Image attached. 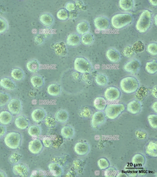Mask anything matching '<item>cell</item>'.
<instances>
[{
  "instance_id": "20",
  "label": "cell",
  "mask_w": 157,
  "mask_h": 177,
  "mask_svg": "<svg viewBox=\"0 0 157 177\" xmlns=\"http://www.w3.org/2000/svg\"><path fill=\"white\" fill-rule=\"evenodd\" d=\"M90 29L89 23L86 21L84 20L79 22L76 27V30L78 34L80 35L88 32Z\"/></svg>"
},
{
  "instance_id": "40",
  "label": "cell",
  "mask_w": 157,
  "mask_h": 177,
  "mask_svg": "<svg viewBox=\"0 0 157 177\" xmlns=\"http://www.w3.org/2000/svg\"><path fill=\"white\" fill-rule=\"evenodd\" d=\"M95 80L96 83L100 86L105 85L108 82L106 77L101 74L97 75L95 77Z\"/></svg>"
},
{
  "instance_id": "16",
  "label": "cell",
  "mask_w": 157,
  "mask_h": 177,
  "mask_svg": "<svg viewBox=\"0 0 157 177\" xmlns=\"http://www.w3.org/2000/svg\"><path fill=\"white\" fill-rule=\"evenodd\" d=\"M105 55L107 59L112 62H117L120 59L121 57L120 53L113 48L108 49L106 51Z\"/></svg>"
},
{
  "instance_id": "58",
  "label": "cell",
  "mask_w": 157,
  "mask_h": 177,
  "mask_svg": "<svg viewBox=\"0 0 157 177\" xmlns=\"http://www.w3.org/2000/svg\"><path fill=\"white\" fill-rule=\"evenodd\" d=\"M154 22L155 23L156 26H157V15L156 14L155 16L154 17Z\"/></svg>"
},
{
  "instance_id": "53",
  "label": "cell",
  "mask_w": 157,
  "mask_h": 177,
  "mask_svg": "<svg viewBox=\"0 0 157 177\" xmlns=\"http://www.w3.org/2000/svg\"><path fill=\"white\" fill-rule=\"evenodd\" d=\"M157 85H155L151 89V92L152 95L154 97L157 98Z\"/></svg>"
},
{
  "instance_id": "57",
  "label": "cell",
  "mask_w": 157,
  "mask_h": 177,
  "mask_svg": "<svg viewBox=\"0 0 157 177\" xmlns=\"http://www.w3.org/2000/svg\"><path fill=\"white\" fill-rule=\"evenodd\" d=\"M6 174L3 171L0 170V177H6Z\"/></svg>"
},
{
  "instance_id": "2",
  "label": "cell",
  "mask_w": 157,
  "mask_h": 177,
  "mask_svg": "<svg viewBox=\"0 0 157 177\" xmlns=\"http://www.w3.org/2000/svg\"><path fill=\"white\" fill-rule=\"evenodd\" d=\"M133 19V16L130 13H118L112 17L110 22L113 28L119 29L130 24L132 22Z\"/></svg>"
},
{
  "instance_id": "11",
  "label": "cell",
  "mask_w": 157,
  "mask_h": 177,
  "mask_svg": "<svg viewBox=\"0 0 157 177\" xmlns=\"http://www.w3.org/2000/svg\"><path fill=\"white\" fill-rule=\"evenodd\" d=\"M12 171L15 175L21 177H27L29 173L28 167L22 163L14 165L13 167Z\"/></svg>"
},
{
  "instance_id": "23",
  "label": "cell",
  "mask_w": 157,
  "mask_h": 177,
  "mask_svg": "<svg viewBox=\"0 0 157 177\" xmlns=\"http://www.w3.org/2000/svg\"><path fill=\"white\" fill-rule=\"evenodd\" d=\"M0 85L4 88L8 90H12L16 87L14 82L10 78L4 77L0 80Z\"/></svg>"
},
{
  "instance_id": "8",
  "label": "cell",
  "mask_w": 157,
  "mask_h": 177,
  "mask_svg": "<svg viewBox=\"0 0 157 177\" xmlns=\"http://www.w3.org/2000/svg\"><path fill=\"white\" fill-rule=\"evenodd\" d=\"M7 107L9 112L12 114L17 115L21 112L22 104L20 100L17 98H13L7 103Z\"/></svg>"
},
{
  "instance_id": "30",
  "label": "cell",
  "mask_w": 157,
  "mask_h": 177,
  "mask_svg": "<svg viewBox=\"0 0 157 177\" xmlns=\"http://www.w3.org/2000/svg\"><path fill=\"white\" fill-rule=\"evenodd\" d=\"M119 7L122 10L129 11L133 8L134 5V1L132 0H120L118 1Z\"/></svg>"
},
{
  "instance_id": "47",
  "label": "cell",
  "mask_w": 157,
  "mask_h": 177,
  "mask_svg": "<svg viewBox=\"0 0 157 177\" xmlns=\"http://www.w3.org/2000/svg\"><path fill=\"white\" fill-rule=\"evenodd\" d=\"M21 155L17 153H14L11 155L9 158L10 162L12 163H16L21 159Z\"/></svg>"
},
{
  "instance_id": "38",
  "label": "cell",
  "mask_w": 157,
  "mask_h": 177,
  "mask_svg": "<svg viewBox=\"0 0 157 177\" xmlns=\"http://www.w3.org/2000/svg\"><path fill=\"white\" fill-rule=\"evenodd\" d=\"M52 140V147L54 148H59L63 142V136L59 135L54 136Z\"/></svg>"
},
{
  "instance_id": "13",
  "label": "cell",
  "mask_w": 157,
  "mask_h": 177,
  "mask_svg": "<svg viewBox=\"0 0 157 177\" xmlns=\"http://www.w3.org/2000/svg\"><path fill=\"white\" fill-rule=\"evenodd\" d=\"M47 116L45 111L41 108H37L31 112V116L32 120L39 123L44 120Z\"/></svg>"
},
{
  "instance_id": "15",
  "label": "cell",
  "mask_w": 157,
  "mask_h": 177,
  "mask_svg": "<svg viewBox=\"0 0 157 177\" xmlns=\"http://www.w3.org/2000/svg\"><path fill=\"white\" fill-rule=\"evenodd\" d=\"M14 123L15 126L18 129L24 130L27 128L30 124L28 119L25 116H19L16 118Z\"/></svg>"
},
{
  "instance_id": "46",
  "label": "cell",
  "mask_w": 157,
  "mask_h": 177,
  "mask_svg": "<svg viewBox=\"0 0 157 177\" xmlns=\"http://www.w3.org/2000/svg\"><path fill=\"white\" fill-rule=\"evenodd\" d=\"M8 25L4 19L0 17V34L5 32L7 29Z\"/></svg>"
},
{
  "instance_id": "27",
  "label": "cell",
  "mask_w": 157,
  "mask_h": 177,
  "mask_svg": "<svg viewBox=\"0 0 157 177\" xmlns=\"http://www.w3.org/2000/svg\"><path fill=\"white\" fill-rule=\"evenodd\" d=\"M39 20L44 26H49L52 24L54 21V18L51 14L48 13H44L40 16Z\"/></svg>"
},
{
  "instance_id": "3",
  "label": "cell",
  "mask_w": 157,
  "mask_h": 177,
  "mask_svg": "<svg viewBox=\"0 0 157 177\" xmlns=\"http://www.w3.org/2000/svg\"><path fill=\"white\" fill-rule=\"evenodd\" d=\"M139 86L138 80L135 77L132 76L126 77L123 78L120 83L121 90L127 94L135 92L138 89Z\"/></svg>"
},
{
  "instance_id": "43",
  "label": "cell",
  "mask_w": 157,
  "mask_h": 177,
  "mask_svg": "<svg viewBox=\"0 0 157 177\" xmlns=\"http://www.w3.org/2000/svg\"><path fill=\"white\" fill-rule=\"evenodd\" d=\"M9 95L4 92H0V107L6 105L10 100Z\"/></svg>"
},
{
  "instance_id": "19",
  "label": "cell",
  "mask_w": 157,
  "mask_h": 177,
  "mask_svg": "<svg viewBox=\"0 0 157 177\" xmlns=\"http://www.w3.org/2000/svg\"><path fill=\"white\" fill-rule=\"evenodd\" d=\"M141 106L140 102L135 100L129 102L127 105V110L132 114H136L140 112Z\"/></svg>"
},
{
  "instance_id": "52",
  "label": "cell",
  "mask_w": 157,
  "mask_h": 177,
  "mask_svg": "<svg viewBox=\"0 0 157 177\" xmlns=\"http://www.w3.org/2000/svg\"><path fill=\"white\" fill-rule=\"evenodd\" d=\"M6 132V127L3 125L0 124V139L5 135Z\"/></svg>"
},
{
  "instance_id": "4",
  "label": "cell",
  "mask_w": 157,
  "mask_h": 177,
  "mask_svg": "<svg viewBox=\"0 0 157 177\" xmlns=\"http://www.w3.org/2000/svg\"><path fill=\"white\" fill-rule=\"evenodd\" d=\"M6 145L9 148L15 149L21 145L22 141L21 134L17 132H11L8 133L4 139Z\"/></svg>"
},
{
  "instance_id": "32",
  "label": "cell",
  "mask_w": 157,
  "mask_h": 177,
  "mask_svg": "<svg viewBox=\"0 0 157 177\" xmlns=\"http://www.w3.org/2000/svg\"><path fill=\"white\" fill-rule=\"evenodd\" d=\"M145 69L146 71L151 74H154L157 71L156 61L153 60L147 62L146 64Z\"/></svg>"
},
{
  "instance_id": "6",
  "label": "cell",
  "mask_w": 157,
  "mask_h": 177,
  "mask_svg": "<svg viewBox=\"0 0 157 177\" xmlns=\"http://www.w3.org/2000/svg\"><path fill=\"white\" fill-rule=\"evenodd\" d=\"M125 108V106L122 103L111 104L106 106L105 112L108 118L114 119L118 117Z\"/></svg>"
},
{
  "instance_id": "36",
  "label": "cell",
  "mask_w": 157,
  "mask_h": 177,
  "mask_svg": "<svg viewBox=\"0 0 157 177\" xmlns=\"http://www.w3.org/2000/svg\"><path fill=\"white\" fill-rule=\"evenodd\" d=\"M55 50L56 53L59 55H64L67 52L66 45L62 42L56 43L55 45Z\"/></svg>"
},
{
  "instance_id": "49",
  "label": "cell",
  "mask_w": 157,
  "mask_h": 177,
  "mask_svg": "<svg viewBox=\"0 0 157 177\" xmlns=\"http://www.w3.org/2000/svg\"><path fill=\"white\" fill-rule=\"evenodd\" d=\"M43 144L46 148H49L52 146V139L49 137H45L42 140Z\"/></svg>"
},
{
  "instance_id": "34",
  "label": "cell",
  "mask_w": 157,
  "mask_h": 177,
  "mask_svg": "<svg viewBox=\"0 0 157 177\" xmlns=\"http://www.w3.org/2000/svg\"><path fill=\"white\" fill-rule=\"evenodd\" d=\"M61 133L62 136L66 139L71 138L74 135L73 129L69 126H65L63 127L61 130Z\"/></svg>"
},
{
  "instance_id": "31",
  "label": "cell",
  "mask_w": 157,
  "mask_h": 177,
  "mask_svg": "<svg viewBox=\"0 0 157 177\" xmlns=\"http://www.w3.org/2000/svg\"><path fill=\"white\" fill-rule=\"evenodd\" d=\"M68 114L67 112L63 110L57 111L55 113L54 118L59 123H64L68 120Z\"/></svg>"
},
{
  "instance_id": "44",
  "label": "cell",
  "mask_w": 157,
  "mask_h": 177,
  "mask_svg": "<svg viewBox=\"0 0 157 177\" xmlns=\"http://www.w3.org/2000/svg\"><path fill=\"white\" fill-rule=\"evenodd\" d=\"M135 53L132 46H128L125 48L123 51L122 53L126 57L130 58Z\"/></svg>"
},
{
  "instance_id": "17",
  "label": "cell",
  "mask_w": 157,
  "mask_h": 177,
  "mask_svg": "<svg viewBox=\"0 0 157 177\" xmlns=\"http://www.w3.org/2000/svg\"><path fill=\"white\" fill-rule=\"evenodd\" d=\"M105 116L104 113L101 111L95 112L93 115L91 121V125L94 127H96L102 123L104 121Z\"/></svg>"
},
{
  "instance_id": "14",
  "label": "cell",
  "mask_w": 157,
  "mask_h": 177,
  "mask_svg": "<svg viewBox=\"0 0 157 177\" xmlns=\"http://www.w3.org/2000/svg\"><path fill=\"white\" fill-rule=\"evenodd\" d=\"M88 144L85 142H78L75 145L74 150L75 153L79 155H83L86 154L89 151Z\"/></svg>"
},
{
  "instance_id": "35",
  "label": "cell",
  "mask_w": 157,
  "mask_h": 177,
  "mask_svg": "<svg viewBox=\"0 0 157 177\" xmlns=\"http://www.w3.org/2000/svg\"><path fill=\"white\" fill-rule=\"evenodd\" d=\"M28 133L31 136L36 137L40 135L41 132L40 127L36 125H32L29 127Z\"/></svg>"
},
{
  "instance_id": "33",
  "label": "cell",
  "mask_w": 157,
  "mask_h": 177,
  "mask_svg": "<svg viewBox=\"0 0 157 177\" xmlns=\"http://www.w3.org/2000/svg\"><path fill=\"white\" fill-rule=\"evenodd\" d=\"M94 38L93 34L87 32L81 36V41L85 45H89L92 44L94 42Z\"/></svg>"
},
{
  "instance_id": "50",
  "label": "cell",
  "mask_w": 157,
  "mask_h": 177,
  "mask_svg": "<svg viewBox=\"0 0 157 177\" xmlns=\"http://www.w3.org/2000/svg\"><path fill=\"white\" fill-rule=\"evenodd\" d=\"M45 176V174L42 171L39 170H34L32 172L30 177H44Z\"/></svg>"
},
{
  "instance_id": "7",
  "label": "cell",
  "mask_w": 157,
  "mask_h": 177,
  "mask_svg": "<svg viewBox=\"0 0 157 177\" xmlns=\"http://www.w3.org/2000/svg\"><path fill=\"white\" fill-rule=\"evenodd\" d=\"M121 94L120 90L117 87L114 86L108 87L104 93L105 99L110 101H113L119 99Z\"/></svg>"
},
{
  "instance_id": "21",
  "label": "cell",
  "mask_w": 157,
  "mask_h": 177,
  "mask_svg": "<svg viewBox=\"0 0 157 177\" xmlns=\"http://www.w3.org/2000/svg\"><path fill=\"white\" fill-rule=\"evenodd\" d=\"M13 117L12 114L7 111H3L0 112V123L6 125L9 124L12 121Z\"/></svg>"
},
{
  "instance_id": "18",
  "label": "cell",
  "mask_w": 157,
  "mask_h": 177,
  "mask_svg": "<svg viewBox=\"0 0 157 177\" xmlns=\"http://www.w3.org/2000/svg\"><path fill=\"white\" fill-rule=\"evenodd\" d=\"M81 36L80 35L75 33L70 34L67 38V44L72 47L78 45L81 42Z\"/></svg>"
},
{
  "instance_id": "54",
  "label": "cell",
  "mask_w": 157,
  "mask_h": 177,
  "mask_svg": "<svg viewBox=\"0 0 157 177\" xmlns=\"http://www.w3.org/2000/svg\"><path fill=\"white\" fill-rule=\"evenodd\" d=\"M77 175L75 171H70L68 172L66 174L65 176L66 177H75Z\"/></svg>"
},
{
  "instance_id": "55",
  "label": "cell",
  "mask_w": 157,
  "mask_h": 177,
  "mask_svg": "<svg viewBox=\"0 0 157 177\" xmlns=\"http://www.w3.org/2000/svg\"><path fill=\"white\" fill-rule=\"evenodd\" d=\"M157 102L155 101L153 103L151 106L152 108L156 113L157 112Z\"/></svg>"
},
{
  "instance_id": "25",
  "label": "cell",
  "mask_w": 157,
  "mask_h": 177,
  "mask_svg": "<svg viewBox=\"0 0 157 177\" xmlns=\"http://www.w3.org/2000/svg\"><path fill=\"white\" fill-rule=\"evenodd\" d=\"M47 91L49 95L53 96H56L60 94L61 89L60 86L58 84L52 83L47 87Z\"/></svg>"
},
{
  "instance_id": "24",
  "label": "cell",
  "mask_w": 157,
  "mask_h": 177,
  "mask_svg": "<svg viewBox=\"0 0 157 177\" xmlns=\"http://www.w3.org/2000/svg\"><path fill=\"white\" fill-rule=\"evenodd\" d=\"M30 81L32 86L36 88H41L44 84V78L40 75L33 76L30 78Z\"/></svg>"
},
{
  "instance_id": "45",
  "label": "cell",
  "mask_w": 157,
  "mask_h": 177,
  "mask_svg": "<svg viewBox=\"0 0 157 177\" xmlns=\"http://www.w3.org/2000/svg\"><path fill=\"white\" fill-rule=\"evenodd\" d=\"M147 120L150 125L153 128H157V115L150 114L148 116Z\"/></svg>"
},
{
  "instance_id": "12",
  "label": "cell",
  "mask_w": 157,
  "mask_h": 177,
  "mask_svg": "<svg viewBox=\"0 0 157 177\" xmlns=\"http://www.w3.org/2000/svg\"><path fill=\"white\" fill-rule=\"evenodd\" d=\"M43 148V144L38 139H35L29 142L28 149L29 151L34 154L39 153Z\"/></svg>"
},
{
  "instance_id": "37",
  "label": "cell",
  "mask_w": 157,
  "mask_h": 177,
  "mask_svg": "<svg viewBox=\"0 0 157 177\" xmlns=\"http://www.w3.org/2000/svg\"><path fill=\"white\" fill-rule=\"evenodd\" d=\"M57 18L61 21L66 20L69 18V14L68 11L64 8H62L57 12L56 14Z\"/></svg>"
},
{
  "instance_id": "5",
  "label": "cell",
  "mask_w": 157,
  "mask_h": 177,
  "mask_svg": "<svg viewBox=\"0 0 157 177\" xmlns=\"http://www.w3.org/2000/svg\"><path fill=\"white\" fill-rule=\"evenodd\" d=\"M74 70L81 73H88L92 69L90 61L83 57H78L75 59L73 63Z\"/></svg>"
},
{
  "instance_id": "28",
  "label": "cell",
  "mask_w": 157,
  "mask_h": 177,
  "mask_svg": "<svg viewBox=\"0 0 157 177\" xmlns=\"http://www.w3.org/2000/svg\"><path fill=\"white\" fill-rule=\"evenodd\" d=\"M10 76L12 78L16 81H21L24 78L25 73L21 69L19 68H15L11 71Z\"/></svg>"
},
{
  "instance_id": "26",
  "label": "cell",
  "mask_w": 157,
  "mask_h": 177,
  "mask_svg": "<svg viewBox=\"0 0 157 177\" xmlns=\"http://www.w3.org/2000/svg\"><path fill=\"white\" fill-rule=\"evenodd\" d=\"M26 68L29 72L31 73H36L40 69V64L36 60H31L26 63Z\"/></svg>"
},
{
  "instance_id": "1",
  "label": "cell",
  "mask_w": 157,
  "mask_h": 177,
  "mask_svg": "<svg viewBox=\"0 0 157 177\" xmlns=\"http://www.w3.org/2000/svg\"><path fill=\"white\" fill-rule=\"evenodd\" d=\"M152 17L151 12L149 10H144L140 14L136 22L135 27L140 33L146 32L150 28Z\"/></svg>"
},
{
  "instance_id": "56",
  "label": "cell",
  "mask_w": 157,
  "mask_h": 177,
  "mask_svg": "<svg viewBox=\"0 0 157 177\" xmlns=\"http://www.w3.org/2000/svg\"><path fill=\"white\" fill-rule=\"evenodd\" d=\"M149 2L151 3V5L153 6H156L157 5V1H153V0H149L148 1Z\"/></svg>"
},
{
  "instance_id": "22",
  "label": "cell",
  "mask_w": 157,
  "mask_h": 177,
  "mask_svg": "<svg viewBox=\"0 0 157 177\" xmlns=\"http://www.w3.org/2000/svg\"><path fill=\"white\" fill-rule=\"evenodd\" d=\"M48 167L51 174L54 176H60L63 174L62 168L56 163H51L48 165Z\"/></svg>"
},
{
  "instance_id": "41",
  "label": "cell",
  "mask_w": 157,
  "mask_h": 177,
  "mask_svg": "<svg viewBox=\"0 0 157 177\" xmlns=\"http://www.w3.org/2000/svg\"><path fill=\"white\" fill-rule=\"evenodd\" d=\"M44 123L45 125L49 127H54L56 124L55 118L50 115L46 116L44 119Z\"/></svg>"
},
{
  "instance_id": "10",
  "label": "cell",
  "mask_w": 157,
  "mask_h": 177,
  "mask_svg": "<svg viewBox=\"0 0 157 177\" xmlns=\"http://www.w3.org/2000/svg\"><path fill=\"white\" fill-rule=\"evenodd\" d=\"M140 66V63L138 60L133 59L127 62L124 65L123 69L128 73H134L138 70Z\"/></svg>"
},
{
  "instance_id": "48",
  "label": "cell",
  "mask_w": 157,
  "mask_h": 177,
  "mask_svg": "<svg viewBox=\"0 0 157 177\" xmlns=\"http://www.w3.org/2000/svg\"><path fill=\"white\" fill-rule=\"evenodd\" d=\"M65 9L69 12H72L75 10L76 8V6L75 3L72 2H67L65 6Z\"/></svg>"
},
{
  "instance_id": "39",
  "label": "cell",
  "mask_w": 157,
  "mask_h": 177,
  "mask_svg": "<svg viewBox=\"0 0 157 177\" xmlns=\"http://www.w3.org/2000/svg\"><path fill=\"white\" fill-rule=\"evenodd\" d=\"M132 46L135 53L142 52L145 49L144 43L140 40L136 41Z\"/></svg>"
},
{
  "instance_id": "51",
  "label": "cell",
  "mask_w": 157,
  "mask_h": 177,
  "mask_svg": "<svg viewBox=\"0 0 157 177\" xmlns=\"http://www.w3.org/2000/svg\"><path fill=\"white\" fill-rule=\"evenodd\" d=\"M153 143L152 142V144ZM156 144H155V143H153V145H150L147 146V152L150 153L149 154L150 155H152V152L154 153L155 152L156 153Z\"/></svg>"
},
{
  "instance_id": "42",
  "label": "cell",
  "mask_w": 157,
  "mask_h": 177,
  "mask_svg": "<svg viewBox=\"0 0 157 177\" xmlns=\"http://www.w3.org/2000/svg\"><path fill=\"white\" fill-rule=\"evenodd\" d=\"M147 51L150 54L156 55L157 54V44L156 43L152 42L148 45Z\"/></svg>"
},
{
  "instance_id": "29",
  "label": "cell",
  "mask_w": 157,
  "mask_h": 177,
  "mask_svg": "<svg viewBox=\"0 0 157 177\" xmlns=\"http://www.w3.org/2000/svg\"><path fill=\"white\" fill-rule=\"evenodd\" d=\"M106 100L102 97L96 98L93 102V105L95 108L99 110L104 109L106 105Z\"/></svg>"
},
{
  "instance_id": "9",
  "label": "cell",
  "mask_w": 157,
  "mask_h": 177,
  "mask_svg": "<svg viewBox=\"0 0 157 177\" xmlns=\"http://www.w3.org/2000/svg\"><path fill=\"white\" fill-rule=\"evenodd\" d=\"M110 21L107 18L99 16L95 18L94 20V23L95 28L100 30H107L110 25Z\"/></svg>"
}]
</instances>
